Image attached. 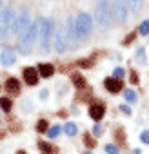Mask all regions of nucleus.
<instances>
[{"mask_svg": "<svg viewBox=\"0 0 149 154\" xmlns=\"http://www.w3.org/2000/svg\"><path fill=\"white\" fill-rule=\"evenodd\" d=\"M38 45L40 51L47 53L53 44V33H55V22L51 18H38Z\"/></svg>", "mask_w": 149, "mask_h": 154, "instance_id": "obj_1", "label": "nucleus"}, {"mask_svg": "<svg viewBox=\"0 0 149 154\" xmlns=\"http://www.w3.org/2000/svg\"><path fill=\"white\" fill-rule=\"evenodd\" d=\"M38 20L36 22H33L20 36H18V42H17V49H18V53H22V54H29L31 51H33V45H35V42H36V36H38Z\"/></svg>", "mask_w": 149, "mask_h": 154, "instance_id": "obj_2", "label": "nucleus"}, {"mask_svg": "<svg viewBox=\"0 0 149 154\" xmlns=\"http://www.w3.org/2000/svg\"><path fill=\"white\" fill-rule=\"evenodd\" d=\"M95 18H97V24H98L102 29H107V27H109L111 18H113V11H111L109 0H98V2H97Z\"/></svg>", "mask_w": 149, "mask_h": 154, "instance_id": "obj_3", "label": "nucleus"}, {"mask_svg": "<svg viewBox=\"0 0 149 154\" xmlns=\"http://www.w3.org/2000/svg\"><path fill=\"white\" fill-rule=\"evenodd\" d=\"M74 27H77L78 40H86L91 31H93V20L87 13H78V17L74 18Z\"/></svg>", "mask_w": 149, "mask_h": 154, "instance_id": "obj_4", "label": "nucleus"}, {"mask_svg": "<svg viewBox=\"0 0 149 154\" xmlns=\"http://www.w3.org/2000/svg\"><path fill=\"white\" fill-rule=\"evenodd\" d=\"M64 29H65L67 47H69V51H74V49L78 47V42H80L78 40V35H77V27H74V17H67Z\"/></svg>", "mask_w": 149, "mask_h": 154, "instance_id": "obj_5", "label": "nucleus"}, {"mask_svg": "<svg viewBox=\"0 0 149 154\" xmlns=\"http://www.w3.org/2000/svg\"><path fill=\"white\" fill-rule=\"evenodd\" d=\"M111 11H113V18H115V22H118V24H125V22H127V11H129L127 0H113Z\"/></svg>", "mask_w": 149, "mask_h": 154, "instance_id": "obj_6", "label": "nucleus"}, {"mask_svg": "<svg viewBox=\"0 0 149 154\" xmlns=\"http://www.w3.org/2000/svg\"><path fill=\"white\" fill-rule=\"evenodd\" d=\"M29 26H31V22H29V15H27V11H22L20 15H17L15 22L9 26V35H18V36H20Z\"/></svg>", "mask_w": 149, "mask_h": 154, "instance_id": "obj_7", "label": "nucleus"}, {"mask_svg": "<svg viewBox=\"0 0 149 154\" xmlns=\"http://www.w3.org/2000/svg\"><path fill=\"white\" fill-rule=\"evenodd\" d=\"M53 45L56 49V53H65L69 47H67V38H65V29L64 27H58L55 31V38H53Z\"/></svg>", "mask_w": 149, "mask_h": 154, "instance_id": "obj_8", "label": "nucleus"}, {"mask_svg": "<svg viewBox=\"0 0 149 154\" xmlns=\"http://www.w3.org/2000/svg\"><path fill=\"white\" fill-rule=\"evenodd\" d=\"M15 18H17V15H15V11L11 9V8H6V9H2L0 11V27H9L13 22H15Z\"/></svg>", "mask_w": 149, "mask_h": 154, "instance_id": "obj_9", "label": "nucleus"}, {"mask_svg": "<svg viewBox=\"0 0 149 154\" xmlns=\"http://www.w3.org/2000/svg\"><path fill=\"white\" fill-rule=\"evenodd\" d=\"M22 74H24V82L27 84V85H36L38 84V71L36 69H33V67H26L24 71H22Z\"/></svg>", "mask_w": 149, "mask_h": 154, "instance_id": "obj_10", "label": "nucleus"}, {"mask_svg": "<svg viewBox=\"0 0 149 154\" xmlns=\"http://www.w3.org/2000/svg\"><path fill=\"white\" fill-rule=\"evenodd\" d=\"M104 114H106V105H104V103H93V105L89 107V116H91L93 122L98 123V122L104 118Z\"/></svg>", "mask_w": 149, "mask_h": 154, "instance_id": "obj_11", "label": "nucleus"}, {"mask_svg": "<svg viewBox=\"0 0 149 154\" xmlns=\"http://www.w3.org/2000/svg\"><path fill=\"white\" fill-rule=\"evenodd\" d=\"M104 87H106V91H109V93H120L122 91V82L118 80V78H106L104 80Z\"/></svg>", "mask_w": 149, "mask_h": 154, "instance_id": "obj_12", "label": "nucleus"}, {"mask_svg": "<svg viewBox=\"0 0 149 154\" xmlns=\"http://www.w3.org/2000/svg\"><path fill=\"white\" fill-rule=\"evenodd\" d=\"M15 62H17V54H15V51H11V49H4L2 54H0V63H2L4 67H9V65H13Z\"/></svg>", "mask_w": 149, "mask_h": 154, "instance_id": "obj_13", "label": "nucleus"}, {"mask_svg": "<svg viewBox=\"0 0 149 154\" xmlns=\"http://www.w3.org/2000/svg\"><path fill=\"white\" fill-rule=\"evenodd\" d=\"M38 74L42 76V78H49V76H53V72H55V67H53V63H38Z\"/></svg>", "mask_w": 149, "mask_h": 154, "instance_id": "obj_14", "label": "nucleus"}, {"mask_svg": "<svg viewBox=\"0 0 149 154\" xmlns=\"http://www.w3.org/2000/svg\"><path fill=\"white\" fill-rule=\"evenodd\" d=\"M6 91H8L9 94H18V93H20V84H18V80H17V78H8V80H6Z\"/></svg>", "mask_w": 149, "mask_h": 154, "instance_id": "obj_15", "label": "nucleus"}, {"mask_svg": "<svg viewBox=\"0 0 149 154\" xmlns=\"http://www.w3.org/2000/svg\"><path fill=\"white\" fill-rule=\"evenodd\" d=\"M71 80H73V84H74V87H77V89H84V87H86V78H84L82 74H78V72L73 74Z\"/></svg>", "mask_w": 149, "mask_h": 154, "instance_id": "obj_16", "label": "nucleus"}, {"mask_svg": "<svg viewBox=\"0 0 149 154\" xmlns=\"http://www.w3.org/2000/svg\"><path fill=\"white\" fill-rule=\"evenodd\" d=\"M67 136H74L78 132V127H77V123H73V122H67L65 125H64V129H62Z\"/></svg>", "mask_w": 149, "mask_h": 154, "instance_id": "obj_17", "label": "nucleus"}, {"mask_svg": "<svg viewBox=\"0 0 149 154\" xmlns=\"http://www.w3.org/2000/svg\"><path fill=\"white\" fill-rule=\"evenodd\" d=\"M0 109H2L4 112H9L11 109H13V102L8 98V96H4V98H0Z\"/></svg>", "mask_w": 149, "mask_h": 154, "instance_id": "obj_18", "label": "nucleus"}, {"mask_svg": "<svg viewBox=\"0 0 149 154\" xmlns=\"http://www.w3.org/2000/svg\"><path fill=\"white\" fill-rule=\"evenodd\" d=\"M38 149H40V152L42 154H53V145H49L47 141H38Z\"/></svg>", "mask_w": 149, "mask_h": 154, "instance_id": "obj_19", "label": "nucleus"}, {"mask_svg": "<svg viewBox=\"0 0 149 154\" xmlns=\"http://www.w3.org/2000/svg\"><path fill=\"white\" fill-rule=\"evenodd\" d=\"M127 4H129V9L133 13H138L142 8V0H127Z\"/></svg>", "mask_w": 149, "mask_h": 154, "instance_id": "obj_20", "label": "nucleus"}, {"mask_svg": "<svg viewBox=\"0 0 149 154\" xmlns=\"http://www.w3.org/2000/svg\"><path fill=\"white\" fill-rule=\"evenodd\" d=\"M136 62L140 63V65H144L147 60H145V49L144 47H138L136 49Z\"/></svg>", "mask_w": 149, "mask_h": 154, "instance_id": "obj_21", "label": "nucleus"}, {"mask_svg": "<svg viewBox=\"0 0 149 154\" xmlns=\"http://www.w3.org/2000/svg\"><path fill=\"white\" fill-rule=\"evenodd\" d=\"M124 98H125L129 103H135V102H136V93H135L133 89H125V91H124Z\"/></svg>", "mask_w": 149, "mask_h": 154, "instance_id": "obj_22", "label": "nucleus"}, {"mask_svg": "<svg viewBox=\"0 0 149 154\" xmlns=\"http://www.w3.org/2000/svg\"><path fill=\"white\" fill-rule=\"evenodd\" d=\"M47 129H49L47 120H38V122H36V131H38V132H47Z\"/></svg>", "mask_w": 149, "mask_h": 154, "instance_id": "obj_23", "label": "nucleus"}, {"mask_svg": "<svg viewBox=\"0 0 149 154\" xmlns=\"http://www.w3.org/2000/svg\"><path fill=\"white\" fill-rule=\"evenodd\" d=\"M138 33H140L142 36H147V35H149V20H144V22L140 24V27H138Z\"/></svg>", "mask_w": 149, "mask_h": 154, "instance_id": "obj_24", "label": "nucleus"}, {"mask_svg": "<svg viewBox=\"0 0 149 154\" xmlns=\"http://www.w3.org/2000/svg\"><path fill=\"white\" fill-rule=\"evenodd\" d=\"M60 129H62V127H58V125L49 127V129H47V136H49V138H56V136L60 134Z\"/></svg>", "mask_w": 149, "mask_h": 154, "instance_id": "obj_25", "label": "nucleus"}, {"mask_svg": "<svg viewBox=\"0 0 149 154\" xmlns=\"http://www.w3.org/2000/svg\"><path fill=\"white\" fill-rule=\"evenodd\" d=\"M104 150H106L107 154H118V147L113 145V143H107V145L104 147Z\"/></svg>", "mask_w": 149, "mask_h": 154, "instance_id": "obj_26", "label": "nucleus"}, {"mask_svg": "<svg viewBox=\"0 0 149 154\" xmlns=\"http://www.w3.org/2000/svg\"><path fill=\"white\" fill-rule=\"evenodd\" d=\"M124 76H125V71H124L122 67H116V69L113 71V78H118V80H120V78H124Z\"/></svg>", "mask_w": 149, "mask_h": 154, "instance_id": "obj_27", "label": "nucleus"}, {"mask_svg": "<svg viewBox=\"0 0 149 154\" xmlns=\"http://www.w3.org/2000/svg\"><path fill=\"white\" fill-rule=\"evenodd\" d=\"M140 140H142V143H147L149 145V131H142L140 132Z\"/></svg>", "mask_w": 149, "mask_h": 154, "instance_id": "obj_28", "label": "nucleus"}, {"mask_svg": "<svg viewBox=\"0 0 149 154\" xmlns=\"http://www.w3.org/2000/svg\"><path fill=\"white\" fill-rule=\"evenodd\" d=\"M91 132H93V136H100V134L104 132V131H102V125H100V123H97V125L93 127V131H91Z\"/></svg>", "mask_w": 149, "mask_h": 154, "instance_id": "obj_29", "label": "nucleus"}, {"mask_svg": "<svg viewBox=\"0 0 149 154\" xmlns=\"http://www.w3.org/2000/svg\"><path fill=\"white\" fill-rule=\"evenodd\" d=\"M120 111H122V112H124L125 116H131V107H129V105L122 103V105H120Z\"/></svg>", "mask_w": 149, "mask_h": 154, "instance_id": "obj_30", "label": "nucleus"}, {"mask_svg": "<svg viewBox=\"0 0 149 154\" xmlns=\"http://www.w3.org/2000/svg\"><path fill=\"white\" fill-rule=\"evenodd\" d=\"M86 145H87V147H95V145H97V143H95V140H93L89 134H86Z\"/></svg>", "mask_w": 149, "mask_h": 154, "instance_id": "obj_31", "label": "nucleus"}, {"mask_svg": "<svg viewBox=\"0 0 149 154\" xmlns=\"http://www.w3.org/2000/svg\"><path fill=\"white\" fill-rule=\"evenodd\" d=\"M135 36H136V33H131V35H127V38H124V42H122V44H124V45H127V44H131V40H133Z\"/></svg>", "mask_w": 149, "mask_h": 154, "instance_id": "obj_32", "label": "nucleus"}, {"mask_svg": "<svg viewBox=\"0 0 149 154\" xmlns=\"http://www.w3.org/2000/svg\"><path fill=\"white\" fill-rule=\"evenodd\" d=\"M78 65H80V67H91V65H93V62H91V60H80V62H78Z\"/></svg>", "mask_w": 149, "mask_h": 154, "instance_id": "obj_33", "label": "nucleus"}, {"mask_svg": "<svg viewBox=\"0 0 149 154\" xmlns=\"http://www.w3.org/2000/svg\"><path fill=\"white\" fill-rule=\"evenodd\" d=\"M131 84H138V76H136V71H131Z\"/></svg>", "mask_w": 149, "mask_h": 154, "instance_id": "obj_34", "label": "nucleus"}, {"mask_svg": "<svg viewBox=\"0 0 149 154\" xmlns=\"http://www.w3.org/2000/svg\"><path fill=\"white\" fill-rule=\"evenodd\" d=\"M47 94H49V93H47L46 89H42V91H40V98H42V100H46V98H47Z\"/></svg>", "mask_w": 149, "mask_h": 154, "instance_id": "obj_35", "label": "nucleus"}, {"mask_svg": "<svg viewBox=\"0 0 149 154\" xmlns=\"http://www.w3.org/2000/svg\"><path fill=\"white\" fill-rule=\"evenodd\" d=\"M0 6H2V2H0Z\"/></svg>", "mask_w": 149, "mask_h": 154, "instance_id": "obj_36", "label": "nucleus"}]
</instances>
